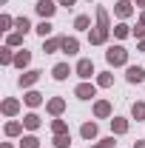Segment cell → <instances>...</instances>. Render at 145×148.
<instances>
[{"mask_svg":"<svg viewBox=\"0 0 145 148\" xmlns=\"http://www.w3.org/2000/svg\"><path fill=\"white\" fill-rule=\"evenodd\" d=\"M108 63L111 66H120V63H125V49L122 46H114V49H108Z\"/></svg>","mask_w":145,"mask_h":148,"instance_id":"6da1fadb","label":"cell"},{"mask_svg":"<svg viewBox=\"0 0 145 148\" xmlns=\"http://www.w3.org/2000/svg\"><path fill=\"white\" fill-rule=\"evenodd\" d=\"M77 74H80V77H91V74H94L91 60H80V63H77Z\"/></svg>","mask_w":145,"mask_h":148,"instance_id":"7a4b0ae2","label":"cell"},{"mask_svg":"<svg viewBox=\"0 0 145 148\" xmlns=\"http://www.w3.org/2000/svg\"><path fill=\"white\" fill-rule=\"evenodd\" d=\"M128 80H131V83H142V80H145V71L140 69V66H131V69H128Z\"/></svg>","mask_w":145,"mask_h":148,"instance_id":"3957f363","label":"cell"},{"mask_svg":"<svg viewBox=\"0 0 145 148\" xmlns=\"http://www.w3.org/2000/svg\"><path fill=\"white\" fill-rule=\"evenodd\" d=\"M37 12H40L43 17H49V14H54V3H51V0H40V3H37Z\"/></svg>","mask_w":145,"mask_h":148,"instance_id":"277c9868","label":"cell"},{"mask_svg":"<svg viewBox=\"0 0 145 148\" xmlns=\"http://www.w3.org/2000/svg\"><path fill=\"white\" fill-rule=\"evenodd\" d=\"M68 74H71V71H68V66H66V63H60V66H54V77H57V80H66Z\"/></svg>","mask_w":145,"mask_h":148,"instance_id":"5b68a950","label":"cell"},{"mask_svg":"<svg viewBox=\"0 0 145 148\" xmlns=\"http://www.w3.org/2000/svg\"><path fill=\"white\" fill-rule=\"evenodd\" d=\"M77 97H80V100H88V97H94V86H80V88H77Z\"/></svg>","mask_w":145,"mask_h":148,"instance_id":"8992f818","label":"cell"},{"mask_svg":"<svg viewBox=\"0 0 145 148\" xmlns=\"http://www.w3.org/2000/svg\"><path fill=\"white\" fill-rule=\"evenodd\" d=\"M60 46H63V51H66V54H74V51H77V40H68V37H66Z\"/></svg>","mask_w":145,"mask_h":148,"instance_id":"52a82bcc","label":"cell"},{"mask_svg":"<svg viewBox=\"0 0 145 148\" xmlns=\"http://www.w3.org/2000/svg\"><path fill=\"white\" fill-rule=\"evenodd\" d=\"M94 134H97V125H94V123H88V125H83V137H85V140H91Z\"/></svg>","mask_w":145,"mask_h":148,"instance_id":"ba28073f","label":"cell"},{"mask_svg":"<svg viewBox=\"0 0 145 148\" xmlns=\"http://www.w3.org/2000/svg\"><path fill=\"white\" fill-rule=\"evenodd\" d=\"M34 80H37V71H29L26 77H20V83H23V86H29V83H34Z\"/></svg>","mask_w":145,"mask_h":148,"instance_id":"9c48e42d","label":"cell"},{"mask_svg":"<svg viewBox=\"0 0 145 148\" xmlns=\"http://www.w3.org/2000/svg\"><path fill=\"white\" fill-rule=\"evenodd\" d=\"M134 117H140V120H145V106L140 103V106H134Z\"/></svg>","mask_w":145,"mask_h":148,"instance_id":"30bf717a","label":"cell"},{"mask_svg":"<svg viewBox=\"0 0 145 148\" xmlns=\"http://www.w3.org/2000/svg\"><path fill=\"white\" fill-rule=\"evenodd\" d=\"M17 29H20V32H29V20H26V17H17Z\"/></svg>","mask_w":145,"mask_h":148,"instance_id":"8fae6325","label":"cell"},{"mask_svg":"<svg viewBox=\"0 0 145 148\" xmlns=\"http://www.w3.org/2000/svg\"><path fill=\"white\" fill-rule=\"evenodd\" d=\"M23 148H37V140L34 137H26V140H23Z\"/></svg>","mask_w":145,"mask_h":148,"instance_id":"7c38bea8","label":"cell"},{"mask_svg":"<svg viewBox=\"0 0 145 148\" xmlns=\"http://www.w3.org/2000/svg\"><path fill=\"white\" fill-rule=\"evenodd\" d=\"M37 32H40V34L46 37V34H49V32H51V26H49V23H40V26H37Z\"/></svg>","mask_w":145,"mask_h":148,"instance_id":"4fadbf2b","label":"cell"},{"mask_svg":"<svg viewBox=\"0 0 145 148\" xmlns=\"http://www.w3.org/2000/svg\"><path fill=\"white\" fill-rule=\"evenodd\" d=\"M26 125H29V128H37V117H34V114L26 117Z\"/></svg>","mask_w":145,"mask_h":148,"instance_id":"5bb4252c","label":"cell"},{"mask_svg":"<svg viewBox=\"0 0 145 148\" xmlns=\"http://www.w3.org/2000/svg\"><path fill=\"white\" fill-rule=\"evenodd\" d=\"M68 143H71L68 137H57V148H68Z\"/></svg>","mask_w":145,"mask_h":148,"instance_id":"9a60e30c","label":"cell"},{"mask_svg":"<svg viewBox=\"0 0 145 148\" xmlns=\"http://www.w3.org/2000/svg\"><path fill=\"white\" fill-rule=\"evenodd\" d=\"M77 29H88V17H77Z\"/></svg>","mask_w":145,"mask_h":148,"instance_id":"2e32d148","label":"cell"},{"mask_svg":"<svg viewBox=\"0 0 145 148\" xmlns=\"http://www.w3.org/2000/svg\"><path fill=\"white\" fill-rule=\"evenodd\" d=\"M26 100H29V106H37V103H40V94H29Z\"/></svg>","mask_w":145,"mask_h":148,"instance_id":"e0dca14e","label":"cell"},{"mask_svg":"<svg viewBox=\"0 0 145 148\" xmlns=\"http://www.w3.org/2000/svg\"><path fill=\"white\" fill-rule=\"evenodd\" d=\"M14 63H17V66H26V63H29V54H26V51H23V54H20L17 60H14Z\"/></svg>","mask_w":145,"mask_h":148,"instance_id":"ac0fdd59","label":"cell"},{"mask_svg":"<svg viewBox=\"0 0 145 148\" xmlns=\"http://www.w3.org/2000/svg\"><path fill=\"white\" fill-rule=\"evenodd\" d=\"M117 12H120V14H128L131 9H128V3H120V6H117Z\"/></svg>","mask_w":145,"mask_h":148,"instance_id":"d6986e66","label":"cell"},{"mask_svg":"<svg viewBox=\"0 0 145 148\" xmlns=\"http://www.w3.org/2000/svg\"><path fill=\"white\" fill-rule=\"evenodd\" d=\"M97 114H108V103H100L97 106Z\"/></svg>","mask_w":145,"mask_h":148,"instance_id":"ffe728a7","label":"cell"},{"mask_svg":"<svg viewBox=\"0 0 145 148\" xmlns=\"http://www.w3.org/2000/svg\"><path fill=\"white\" fill-rule=\"evenodd\" d=\"M125 128H128V125L122 123V120H117V123H114V131H125Z\"/></svg>","mask_w":145,"mask_h":148,"instance_id":"44dd1931","label":"cell"},{"mask_svg":"<svg viewBox=\"0 0 145 148\" xmlns=\"http://www.w3.org/2000/svg\"><path fill=\"white\" fill-rule=\"evenodd\" d=\"M114 145V140H103V145H97V148H111Z\"/></svg>","mask_w":145,"mask_h":148,"instance_id":"7402d4cb","label":"cell"},{"mask_svg":"<svg viewBox=\"0 0 145 148\" xmlns=\"http://www.w3.org/2000/svg\"><path fill=\"white\" fill-rule=\"evenodd\" d=\"M60 3H66V6H71V3H74V0H60Z\"/></svg>","mask_w":145,"mask_h":148,"instance_id":"603a6c76","label":"cell"},{"mask_svg":"<svg viewBox=\"0 0 145 148\" xmlns=\"http://www.w3.org/2000/svg\"><path fill=\"white\" fill-rule=\"evenodd\" d=\"M137 148H145V143H142V145H137Z\"/></svg>","mask_w":145,"mask_h":148,"instance_id":"cb8c5ba5","label":"cell"}]
</instances>
